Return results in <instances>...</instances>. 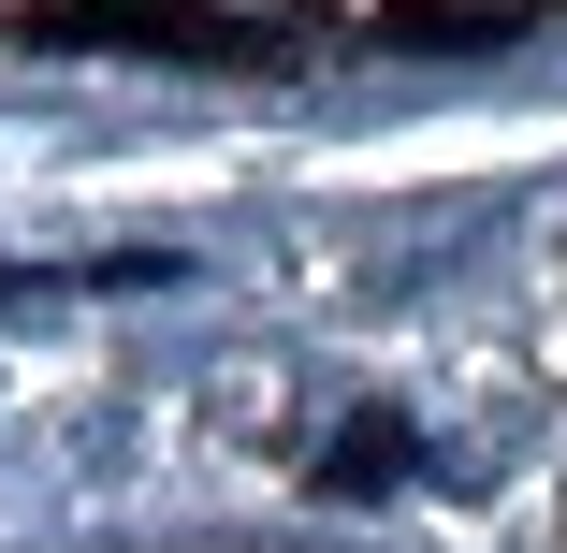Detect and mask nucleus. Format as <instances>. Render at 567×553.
I'll list each match as a JSON object with an SVG mask.
<instances>
[{"mask_svg":"<svg viewBox=\"0 0 567 553\" xmlns=\"http://www.w3.org/2000/svg\"><path fill=\"white\" fill-rule=\"evenodd\" d=\"M44 44H117V59H291V16H175V0H59L30 16Z\"/></svg>","mask_w":567,"mask_h":553,"instance_id":"nucleus-1","label":"nucleus"},{"mask_svg":"<svg viewBox=\"0 0 567 553\" xmlns=\"http://www.w3.org/2000/svg\"><path fill=\"white\" fill-rule=\"evenodd\" d=\"M320 481H334V495H379V481H408V422H350Z\"/></svg>","mask_w":567,"mask_h":553,"instance_id":"nucleus-2","label":"nucleus"},{"mask_svg":"<svg viewBox=\"0 0 567 553\" xmlns=\"http://www.w3.org/2000/svg\"><path fill=\"white\" fill-rule=\"evenodd\" d=\"M393 44H481V30H509V16H466V0H408V16H379Z\"/></svg>","mask_w":567,"mask_h":553,"instance_id":"nucleus-3","label":"nucleus"}]
</instances>
